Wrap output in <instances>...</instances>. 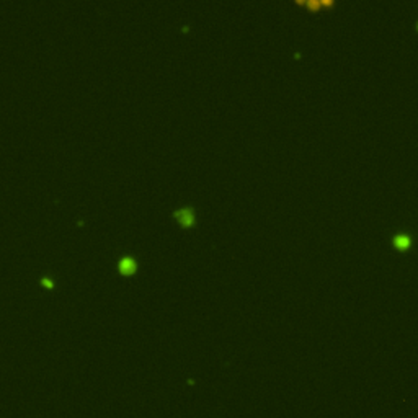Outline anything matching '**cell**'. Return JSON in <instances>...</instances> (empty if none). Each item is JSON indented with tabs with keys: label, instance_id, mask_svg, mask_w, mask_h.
<instances>
[{
	"label": "cell",
	"instance_id": "6da1fadb",
	"mask_svg": "<svg viewBox=\"0 0 418 418\" xmlns=\"http://www.w3.org/2000/svg\"><path fill=\"white\" fill-rule=\"evenodd\" d=\"M173 217H175L183 227H191V226H195V222H196L195 209L190 206L178 208L177 211H173Z\"/></svg>",
	"mask_w": 418,
	"mask_h": 418
},
{
	"label": "cell",
	"instance_id": "7a4b0ae2",
	"mask_svg": "<svg viewBox=\"0 0 418 418\" xmlns=\"http://www.w3.org/2000/svg\"><path fill=\"white\" fill-rule=\"evenodd\" d=\"M414 243V238L409 232H397L394 237H392V245H394L397 250H407L410 248V245Z\"/></svg>",
	"mask_w": 418,
	"mask_h": 418
},
{
	"label": "cell",
	"instance_id": "3957f363",
	"mask_svg": "<svg viewBox=\"0 0 418 418\" xmlns=\"http://www.w3.org/2000/svg\"><path fill=\"white\" fill-rule=\"evenodd\" d=\"M119 266H121V270H124V271H132L134 266H136V263H134L132 258H124Z\"/></svg>",
	"mask_w": 418,
	"mask_h": 418
},
{
	"label": "cell",
	"instance_id": "277c9868",
	"mask_svg": "<svg viewBox=\"0 0 418 418\" xmlns=\"http://www.w3.org/2000/svg\"><path fill=\"white\" fill-rule=\"evenodd\" d=\"M415 28H417V29H418V22H417V23H415Z\"/></svg>",
	"mask_w": 418,
	"mask_h": 418
}]
</instances>
